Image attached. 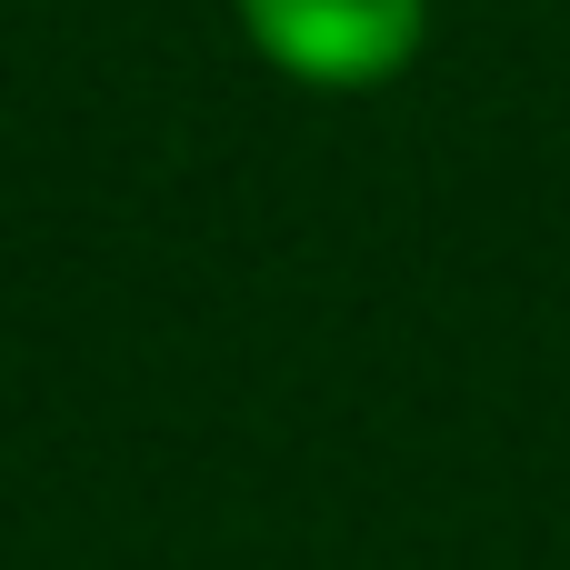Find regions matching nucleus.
Here are the masks:
<instances>
[{"label": "nucleus", "instance_id": "f257e3e1", "mask_svg": "<svg viewBox=\"0 0 570 570\" xmlns=\"http://www.w3.org/2000/svg\"><path fill=\"white\" fill-rule=\"evenodd\" d=\"M240 40L301 90H381L421 60L431 0H230Z\"/></svg>", "mask_w": 570, "mask_h": 570}]
</instances>
